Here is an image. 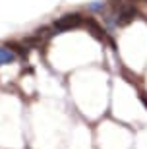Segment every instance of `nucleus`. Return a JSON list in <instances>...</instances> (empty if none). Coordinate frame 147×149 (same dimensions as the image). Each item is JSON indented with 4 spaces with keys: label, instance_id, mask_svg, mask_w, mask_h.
I'll return each mask as SVG.
<instances>
[{
    "label": "nucleus",
    "instance_id": "f03ea898",
    "mask_svg": "<svg viewBox=\"0 0 147 149\" xmlns=\"http://www.w3.org/2000/svg\"><path fill=\"white\" fill-rule=\"evenodd\" d=\"M85 25H87V29L99 39V41H109V39H107V33H105V29L101 27L95 19H91V17H89V19H85Z\"/></svg>",
    "mask_w": 147,
    "mask_h": 149
},
{
    "label": "nucleus",
    "instance_id": "20e7f679",
    "mask_svg": "<svg viewBox=\"0 0 147 149\" xmlns=\"http://www.w3.org/2000/svg\"><path fill=\"white\" fill-rule=\"evenodd\" d=\"M139 99H141V103H143V105H145V109H147V95H139Z\"/></svg>",
    "mask_w": 147,
    "mask_h": 149
},
{
    "label": "nucleus",
    "instance_id": "7ed1b4c3",
    "mask_svg": "<svg viewBox=\"0 0 147 149\" xmlns=\"http://www.w3.org/2000/svg\"><path fill=\"white\" fill-rule=\"evenodd\" d=\"M16 60V54H14V50L10 47H0V66H4V64H10V62Z\"/></svg>",
    "mask_w": 147,
    "mask_h": 149
},
{
    "label": "nucleus",
    "instance_id": "f257e3e1",
    "mask_svg": "<svg viewBox=\"0 0 147 149\" xmlns=\"http://www.w3.org/2000/svg\"><path fill=\"white\" fill-rule=\"evenodd\" d=\"M83 23V17L79 14H66V16L58 17L52 25L54 33H62V31H70V29H77Z\"/></svg>",
    "mask_w": 147,
    "mask_h": 149
}]
</instances>
